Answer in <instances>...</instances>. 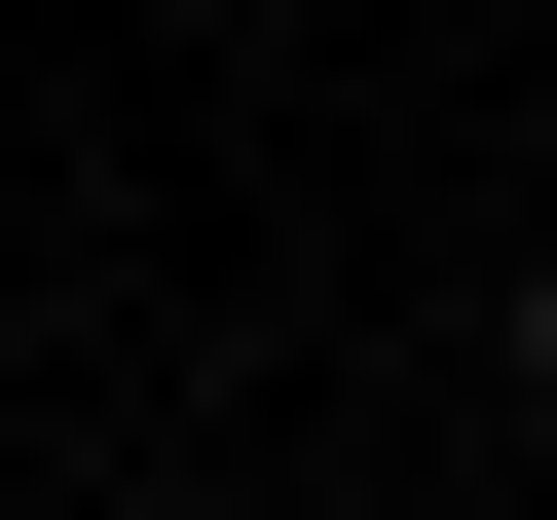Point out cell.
<instances>
[{
  "mask_svg": "<svg viewBox=\"0 0 557 520\" xmlns=\"http://www.w3.org/2000/svg\"><path fill=\"white\" fill-rule=\"evenodd\" d=\"M520 409H557V260H520Z\"/></svg>",
  "mask_w": 557,
  "mask_h": 520,
  "instance_id": "1",
  "label": "cell"
}]
</instances>
